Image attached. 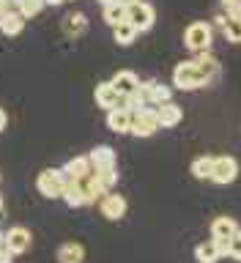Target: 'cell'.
Here are the masks:
<instances>
[{
  "instance_id": "6da1fadb",
  "label": "cell",
  "mask_w": 241,
  "mask_h": 263,
  "mask_svg": "<svg viewBox=\"0 0 241 263\" xmlns=\"http://www.w3.org/2000/svg\"><path fill=\"white\" fill-rule=\"evenodd\" d=\"M209 82H211V77L195 63V58L178 63L176 69H173V85L178 90H200V88L209 85Z\"/></svg>"
},
{
  "instance_id": "f1b7e54d",
  "label": "cell",
  "mask_w": 241,
  "mask_h": 263,
  "mask_svg": "<svg viewBox=\"0 0 241 263\" xmlns=\"http://www.w3.org/2000/svg\"><path fill=\"white\" fill-rule=\"evenodd\" d=\"M6 123H8V115H6L3 110H0V132H3V129H6Z\"/></svg>"
},
{
  "instance_id": "8992f818",
  "label": "cell",
  "mask_w": 241,
  "mask_h": 263,
  "mask_svg": "<svg viewBox=\"0 0 241 263\" xmlns=\"http://www.w3.org/2000/svg\"><path fill=\"white\" fill-rule=\"evenodd\" d=\"M63 173L61 167H49V170H41L39 178H36V189L44 197H61L63 195Z\"/></svg>"
},
{
  "instance_id": "5bb4252c",
  "label": "cell",
  "mask_w": 241,
  "mask_h": 263,
  "mask_svg": "<svg viewBox=\"0 0 241 263\" xmlns=\"http://www.w3.org/2000/svg\"><path fill=\"white\" fill-rule=\"evenodd\" d=\"M85 30H88V16L82 14V11H71V14L63 20V33H66L69 39H80Z\"/></svg>"
},
{
  "instance_id": "484cf974",
  "label": "cell",
  "mask_w": 241,
  "mask_h": 263,
  "mask_svg": "<svg viewBox=\"0 0 241 263\" xmlns=\"http://www.w3.org/2000/svg\"><path fill=\"white\" fill-rule=\"evenodd\" d=\"M173 99V90L162 82H151V104H162V102H170Z\"/></svg>"
},
{
  "instance_id": "d6a6232c",
  "label": "cell",
  "mask_w": 241,
  "mask_h": 263,
  "mask_svg": "<svg viewBox=\"0 0 241 263\" xmlns=\"http://www.w3.org/2000/svg\"><path fill=\"white\" fill-rule=\"evenodd\" d=\"M0 211H3V197H0Z\"/></svg>"
},
{
  "instance_id": "7a4b0ae2",
  "label": "cell",
  "mask_w": 241,
  "mask_h": 263,
  "mask_svg": "<svg viewBox=\"0 0 241 263\" xmlns=\"http://www.w3.org/2000/svg\"><path fill=\"white\" fill-rule=\"evenodd\" d=\"M159 129V118H156V104H143L137 110H132V126L129 135L135 137H151Z\"/></svg>"
},
{
  "instance_id": "e0dca14e",
  "label": "cell",
  "mask_w": 241,
  "mask_h": 263,
  "mask_svg": "<svg viewBox=\"0 0 241 263\" xmlns=\"http://www.w3.org/2000/svg\"><path fill=\"white\" fill-rule=\"evenodd\" d=\"M217 25L222 28V33H225V39L230 41V44H241V20L238 16H217Z\"/></svg>"
},
{
  "instance_id": "9c48e42d",
  "label": "cell",
  "mask_w": 241,
  "mask_h": 263,
  "mask_svg": "<svg viewBox=\"0 0 241 263\" xmlns=\"http://www.w3.org/2000/svg\"><path fill=\"white\" fill-rule=\"evenodd\" d=\"M3 247H6L11 255H22V252L30 247V230H28V228H11V230L3 236Z\"/></svg>"
},
{
  "instance_id": "d4e9b609",
  "label": "cell",
  "mask_w": 241,
  "mask_h": 263,
  "mask_svg": "<svg viewBox=\"0 0 241 263\" xmlns=\"http://www.w3.org/2000/svg\"><path fill=\"white\" fill-rule=\"evenodd\" d=\"M96 173V178L102 181V186L110 192V189L118 184V167H99V170H94Z\"/></svg>"
},
{
  "instance_id": "8fae6325",
  "label": "cell",
  "mask_w": 241,
  "mask_h": 263,
  "mask_svg": "<svg viewBox=\"0 0 241 263\" xmlns=\"http://www.w3.org/2000/svg\"><path fill=\"white\" fill-rule=\"evenodd\" d=\"M94 96H96V104L102 107V110H113V107H118L121 104V93L113 88V82H99L96 90H94Z\"/></svg>"
},
{
  "instance_id": "603a6c76",
  "label": "cell",
  "mask_w": 241,
  "mask_h": 263,
  "mask_svg": "<svg viewBox=\"0 0 241 263\" xmlns=\"http://www.w3.org/2000/svg\"><path fill=\"white\" fill-rule=\"evenodd\" d=\"M102 16H104L107 25H118V22L126 20V6H123L121 0H118V3H107L102 8Z\"/></svg>"
},
{
  "instance_id": "1f68e13d",
  "label": "cell",
  "mask_w": 241,
  "mask_h": 263,
  "mask_svg": "<svg viewBox=\"0 0 241 263\" xmlns=\"http://www.w3.org/2000/svg\"><path fill=\"white\" fill-rule=\"evenodd\" d=\"M99 3H102V6H107V3H118V0H99Z\"/></svg>"
},
{
  "instance_id": "ba28073f",
  "label": "cell",
  "mask_w": 241,
  "mask_h": 263,
  "mask_svg": "<svg viewBox=\"0 0 241 263\" xmlns=\"http://www.w3.org/2000/svg\"><path fill=\"white\" fill-rule=\"evenodd\" d=\"M156 118H159V129H173L181 123V118H184V110L170 99V102L156 104Z\"/></svg>"
},
{
  "instance_id": "3957f363",
  "label": "cell",
  "mask_w": 241,
  "mask_h": 263,
  "mask_svg": "<svg viewBox=\"0 0 241 263\" xmlns=\"http://www.w3.org/2000/svg\"><path fill=\"white\" fill-rule=\"evenodd\" d=\"M211 41H214V30L209 22H192L187 25L184 30V44L187 49H192V52H203V49H211Z\"/></svg>"
},
{
  "instance_id": "4316f807",
  "label": "cell",
  "mask_w": 241,
  "mask_h": 263,
  "mask_svg": "<svg viewBox=\"0 0 241 263\" xmlns=\"http://www.w3.org/2000/svg\"><path fill=\"white\" fill-rule=\"evenodd\" d=\"M228 258H236V260H241V228L236 230L233 236H230V255Z\"/></svg>"
},
{
  "instance_id": "30bf717a",
  "label": "cell",
  "mask_w": 241,
  "mask_h": 263,
  "mask_svg": "<svg viewBox=\"0 0 241 263\" xmlns=\"http://www.w3.org/2000/svg\"><path fill=\"white\" fill-rule=\"evenodd\" d=\"M107 126H110L115 135H129V126H132V110H126L123 104L107 110Z\"/></svg>"
},
{
  "instance_id": "d6986e66",
  "label": "cell",
  "mask_w": 241,
  "mask_h": 263,
  "mask_svg": "<svg viewBox=\"0 0 241 263\" xmlns=\"http://www.w3.org/2000/svg\"><path fill=\"white\" fill-rule=\"evenodd\" d=\"M110 82H113V88L118 90L121 96H126V93H132V90L140 85V77H137L135 71H118Z\"/></svg>"
},
{
  "instance_id": "7402d4cb",
  "label": "cell",
  "mask_w": 241,
  "mask_h": 263,
  "mask_svg": "<svg viewBox=\"0 0 241 263\" xmlns=\"http://www.w3.org/2000/svg\"><path fill=\"white\" fill-rule=\"evenodd\" d=\"M211 167H214V156H197L189 170H192V176L197 181H209L211 178Z\"/></svg>"
},
{
  "instance_id": "4fadbf2b",
  "label": "cell",
  "mask_w": 241,
  "mask_h": 263,
  "mask_svg": "<svg viewBox=\"0 0 241 263\" xmlns=\"http://www.w3.org/2000/svg\"><path fill=\"white\" fill-rule=\"evenodd\" d=\"M90 170H94V167H90V159H88V156H74L71 162H66V167H61L63 184H69V181L85 176V173H90Z\"/></svg>"
},
{
  "instance_id": "52a82bcc",
  "label": "cell",
  "mask_w": 241,
  "mask_h": 263,
  "mask_svg": "<svg viewBox=\"0 0 241 263\" xmlns=\"http://www.w3.org/2000/svg\"><path fill=\"white\" fill-rule=\"evenodd\" d=\"M99 211H102L104 219H121L126 214V197L118 195V192H104L99 197Z\"/></svg>"
},
{
  "instance_id": "f546056e",
  "label": "cell",
  "mask_w": 241,
  "mask_h": 263,
  "mask_svg": "<svg viewBox=\"0 0 241 263\" xmlns=\"http://www.w3.org/2000/svg\"><path fill=\"white\" fill-rule=\"evenodd\" d=\"M6 8H11V3H8V0H0V14H3Z\"/></svg>"
},
{
  "instance_id": "4dcf8cb0",
  "label": "cell",
  "mask_w": 241,
  "mask_h": 263,
  "mask_svg": "<svg viewBox=\"0 0 241 263\" xmlns=\"http://www.w3.org/2000/svg\"><path fill=\"white\" fill-rule=\"evenodd\" d=\"M47 6H61V3H66V0H44Z\"/></svg>"
},
{
  "instance_id": "ffe728a7",
  "label": "cell",
  "mask_w": 241,
  "mask_h": 263,
  "mask_svg": "<svg viewBox=\"0 0 241 263\" xmlns=\"http://www.w3.org/2000/svg\"><path fill=\"white\" fill-rule=\"evenodd\" d=\"M85 258V250H82V244L77 241H66L61 250H58V260L61 263H80Z\"/></svg>"
},
{
  "instance_id": "ac0fdd59",
  "label": "cell",
  "mask_w": 241,
  "mask_h": 263,
  "mask_svg": "<svg viewBox=\"0 0 241 263\" xmlns=\"http://www.w3.org/2000/svg\"><path fill=\"white\" fill-rule=\"evenodd\" d=\"M137 28L132 25L129 20H123V22H118V25H113V39H115V44H121V47H129L132 41L137 39Z\"/></svg>"
},
{
  "instance_id": "5b68a950",
  "label": "cell",
  "mask_w": 241,
  "mask_h": 263,
  "mask_svg": "<svg viewBox=\"0 0 241 263\" xmlns=\"http://www.w3.org/2000/svg\"><path fill=\"white\" fill-rule=\"evenodd\" d=\"M236 178H238V162L233 156H214V167H211L209 181H214V184H219V186H228V184H233Z\"/></svg>"
},
{
  "instance_id": "44dd1931",
  "label": "cell",
  "mask_w": 241,
  "mask_h": 263,
  "mask_svg": "<svg viewBox=\"0 0 241 263\" xmlns=\"http://www.w3.org/2000/svg\"><path fill=\"white\" fill-rule=\"evenodd\" d=\"M195 258L200 260V263H217L222 255H219V247H217V241H203V244H197V250H195Z\"/></svg>"
},
{
  "instance_id": "7c38bea8",
  "label": "cell",
  "mask_w": 241,
  "mask_h": 263,
  "mask_svg": "<svg viewBox=\"0 0 241 263\" xmlns=\"http://www.w3.org/2000/svg\"><path fill=\"white\" fill-rule=\"evenodd\" d=\"M25 28V16L16 11V8H6L3 14H0V33H6V36H20Z\"/></svg>"
},
{
  "instance_id": "83f0119b",
  "label": "cell",
  "mask_w": 241,
  "mask_h": 263,
  "mask_svg": "<svg viewBox=\"0 0 241 263\" xmlns=\"http://www.w3.org/2000/svg\"><path fill=\"white\" fill-rule=\"evenodd\" d=\"M219 3H222V8H225V11H230V8H236L241 0H219Z\"/></svg>"
},
{
  "instance_id": "cb8c5ba5",
  "label": "cell",
  "mask_w": 241,
  "mask_h": 263,
  "mask_svg": "<svg viewBox=\"0 0 241 263\" xmlns=\"http://www.w3.org/2000/svg\"><path fill=\"white\" fill-rule=\"evenodd\" d=\"M44 6H47L44 0H14V8L25 16V20H28V16H36Z\"/></svg>"
},
{
  "instance_id": "277c9868",
  "label": "cell",
  "mask_w": 241,
  "mask_h": 263,
  "mask_svg": "<svg viewBox=\"0 0 241 263\" xmlns=\"http://www.w3.org/2000/svg\"><path fill=\"white\" fill-rule=\"evenodd\" d=\"M126 20L135 25L140 33H143V30H151V28H154V20H156L154 6L145 3V0H135V3L126 6Z\"/></svg>"
},
{
  "instance_id": "9a60e30c",
  "label": "cell",
  "mask_w": 241,
  "mask_h": 263,
  "mask_svg": "<svg viewBox=\"0 0 241 263\" xmlns=\"http://www.w3.org/2000/svg\"><path fill=\"white\" fill-rule=\"evenodd\" d=\"M236 230H238V225L233 217H217L211 222V238H217V241H230V236Z\"/></svg>"
},
{
  "instance_id": "2e32d148",
  "label": "cell",
  "mask_w": 241,
  "mask_h": 263,
  "mask_svg": "<svg viewBox=\"0 0 241 263\" xmlns=\"http://www.w3.org/2000/svg\"><path fill=\"white\" fill-rule=\"evenodd\" d=\"M90 159V167L99 170V167H115V151L110 145H96L94 151L88 154Z\"/></svg>"
}]
</instances>
